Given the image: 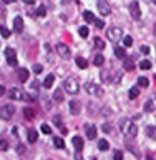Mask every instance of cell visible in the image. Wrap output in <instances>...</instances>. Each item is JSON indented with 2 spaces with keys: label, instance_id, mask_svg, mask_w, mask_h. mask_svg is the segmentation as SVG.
<instances>
[{
  "label": "cell",
  "instance_id": "6da1fadb",
  "mask_svg": "<svg viewBox=\"0 0 156 160\" xmlns=\"http://www.w3.org/2000/svg\"><path fill=\"white\" fill-rule=\"evenodd\" d=\"M65 92L67 93H78V89H80V85H78V78H75V77H70V78H67L65 80Z\"/></svg>",
  "mask_w": 156,
  "mask_h": 160
},
{
  "label": "cell",
  "instance_id": "7a4b0ae2",
  "mask_svg": "<svg viewBox=\"0 0 156 160\" xmlns=\"http://www.w3.org/2000/svg\"><path fill=\"white\" fill-rule=\"evenodd\" d=\"M14 114H15V107L12 103H4V105L0 107V117L4 118V120H10Z\"/></svg>",
  "mask_w": 156,
  "mask_h": 160
},
{
  "label": "cell",
  "instance_id": "3957f363",
  "mask_svg": "<svg viewBox=\"0 0 156 160\" xmlns=\"http://www.w3.org/2000/svg\"><path fill=\"white\" fill-rule=\"evenodd\" d=\"M106 37L111 42H118V40L123 37V30H121V27H110V29L106 30Z\"/></svg>",
  "mask_w": 156,
  "mask_h": 160
},
{
  "label": "cell",
  "instance_id": "277c9868",
  "mask_svg": "<svg viewBox=\"0 0 156 160\" xmlns=\"http://www.w3.org/2000/svg\"><path fill=\"white\" fill-rule=\"evenodd\" d=\"M55 49H57V53L58 55H60L62 58H63V60H68V58L71 57V53H70V49H68V45H65V43H57V47H55Z\"/></svg>",
  "mask_w": 156,
  "mask_h": 160
},
{
  "label": "cell",
  "instance_id": "5b68a950",
  "mask_svg": "<svg viewBox=\"0 0 156 160\" xmlns=\"http://www.w3.org/2000/svg\"><path fill=\"white\" fill-rule=\"evenodd\" d=\"M5 58H7V62H8V65L10 67H17V53H15V50L14 49H10V47H7L5 49Z\"/></svg>",
  "mask_w": 156,
  "mask_h": 160
},
{
  "label": "cell",
  "instance_id": "8992f818",
  "mask_svg": "<svg viewBox=\"0 0 156 160\" xmlns=\"http://www.w3.org/2000/svg\"><path fill=\"white\" fill-rule=\"evenodd\" d=\"M128 8H130V14H131V17L135 18V20H140L141 18V10H140V4L138 2H130V5H128Z\"/></svg>",
  "mask_w": 156,
  "mask_h": 160
},
{
  "label": "cell",
  "instance_id": "52a82bcc",
  "mask_svg": "<svg viewBox=\"0 0 156 160\" xmlns=\"http://www.w3.org/2000/svg\"><path fill=\"white\" fill-rule=\"evenodd\" d=\"M7 95L10 97L12 100H25V92L20 90V89H17V87H12V89L8 90Z\"/></svg>",
  "mask_w": 156,
  "mask_h": 160
},
{
  "label": "cell",
  "instance_id": "ba28073f",
  "mask_svg": "<svg viewBox=\"0 0 156 160\" xmlns=\"http://www.w3.org/2000/svg\"><path fill=\"white\" fill-rule=\"evenodd\" d=\"M85 90H86L88 93H93V95H98V97L103 95V90L100 89L96 83H93V82H86V83H85Z\"/></svg>",
  "mask_w": 156,
  "mask_h": 160
},
{
  "label": "cell",
  "instance_id": "9c48e42d",
  "mask_svg": "<svg viewBox=\"0 0 156 160\" xmlns=\"http://www.w3.org/2000/svg\"><path fill=\"white\" fill-rule=\"evenodd\" d=\"M96 7H98V12L101 14V17H106V15H110L111 14V8H110V5L105 2V0H100L98 4H96Z\"/></svg>",
  "mask_w": 156,
  "mask_h": 160
},
{
  "label": "cell",
  "instance_id": "30bf717a",
  "mask_svg": "<svg viewBox=\"0 0 156 160\" xmlns=\"http://www.w3.org/2000/svg\"><path fill=\"white\" fill-rule=\"evenodd\" d=\"M85 133H86V137H88L90 140L96 139V127L93 124H86L85 125Z\"/></svg>",
  "mask_w": 156,
  "mask_h": 160
},
{
  "label": "cell",
  "instance_id": "8fae6325",
  "mask_svg": "<svg viewBox=\"0 0 156 160\" xmlns=\"http://www.w3.org/2000/svg\"><path fill=\"white\" fill-rule=\"evenodd\" d=\"M80 110H82V108H80V102H78V100H70V114L71 115H78L80 114Z\"/></svg>",
  "mask_w": 156,
  "mask_h": 160
},
{
  "label": "cell",
  "instance_id": "7c38bea8",
  "mask_svg": "<svg viewBox=\"0 0 156 160\" xmlns=\"http://www.w3.org/2000/svg\"><path fill=\"white\" fill-rule=\"evenodd\" d=\"M14 27H15V32H17V33L23 32V18H22V17H15L14 18Z\"/></svg>",
  "mask_w": 156,
  "mask_h": 160
},
{
  "label": "cell",
  "instance_id": "4fadbf2b",
  "mask_svg": "<svg viewBox=\"0 0 156 160\" xmlns=\"http://www.w3.org/2000/svg\"><path fill=\"white\" fill-rule=\"evenodd\" d=\"M17 77H18V80L20 82H27L28 80V70L27 68H17Z\"/></svg>",
  "mask_w": 156,
  "mask_h": 160
},
{
  "label": "cell",
  "instance_id": "5bb4252c",
  "mask_svg": "<svg viewBox=\"0 0 156 160\" xmlns=\"http://www.w3.org/2000/svg\"><path fill=\"white\" fill-rule=\"evenodd\" d=\"M23 115H25L27 120H33L35 115H37V112L33 110V107H25V108H23Z\"/></svg>",
  "mask_w": 156,
  "mask_h": 160
},
{
  "label": "cell",
  "instance_id": "9a60e30c",
  "mask_svg": "<svg viewBox=\"0 0 156 160\" xmlns=\"http://www.w3.org/2000/svg\"><path fill=\"white\" fill-rule=\"evenodd\" d=\"M93 43H95V47H96L98 50H101V52L105 50V47H106V43L103 42L101 37H95V39H93Z\"/></svg>",
  "mask_w": 156,
  "mask_h": 160
},
{
  "label": "cell",
  "instance_id": "2e32d148",
  "mask_svg": "<svg viewBox=\"0 0 156 160\" xmlns=\"http://www.w3.org/2000/svg\"><path fill=\"white\" fill-rule=\"evenodd\" d=\"M126 132H128V135H130V137L135 139V137L138 135V127H136L135 124H130V125H128V128H126Z\"/></svg>",
  "mask_w": 156,
  "mask_h": 160
},
{
  "label": "cell",
  "instance_id": "e0dca14e",
  "mask_svg": "<svg viewBox=\"0 0 156 160\" xmlns=\"http://www.w3.org/2000/svg\"><path fill=\"white\" fill-rule=\"evenodd\" d=\"M145 132H146V135H148L149 139L156 140V127H153V125H148V127L145 128Z\"/></svg>",
  "mask_w": 156,
  "mask_h": 160
},
{
  "label": "cell",
  "instance_id": "ac0fdd59",
  "mask_svg": "<svg viewBox=\"0 0 156 160\" xmlns=\"http://www.w3.org/2000/svg\"><path fill=\"white\" fill-rule=\"evenodd\" d=\"M53 82H55V75H46V78L45 80H43V87H45V89H50V87L53 85Z\"/></svg>",
  "mask_w": 156,
  "mask_h": 160
},
{
  "label": "cell",
  "instance_id": "d6986e66",
  "mask_svg": "<svg viewBox=\"0 0 156 160\" xmlns=\"http://www.w3.org/2000/svg\"><path fill=\"white\" fill-rule=\"evenodd\" d=\"M71 142H73V145H75V149L76 150H82L83 149V139L82 137H73V139H71Z\"/></svg>",
  "mask_w": 156,
  "mask_h": 160
},
{
  "label": "cell",
  "instance_id": "ffe728a7",
  "mask_svg": "<svg viewBox=\"0 0 156 160\" xmlns=\"http://www.w3.org/2000/svg\"><path fill=\"white\" fill-rule=\"evenodd\" d=\"M53 102H57V103H62L63 102V92H62L60 89H57L53 92Z\"/></svg>",
  "mask_w": 156,
  "mask_h": 160
},
{
  "label": "cell",
  "instance_id": "44dd1931",
  "mask_svg": "<svg viewBox=\"0 0 156 160\" xmlns=\"http://www.w3.org/2000/svg\"><path fill=\"white\" fill-rule=\"evenodd\" d=\"M115 55H116L118 58H123V60H126V52H124L123 47H116V49H115Z\"/></svg>",
  "mask_w": 156,
  "mask_h": 160
},
{
  "label": "cell",
  "instance_id": "7402d4cb",
  "mask_svg": "<svg viewBox=\"0 0 156 160\" xmlns=\"http://www.w3.org/2000/svg\"><path fill=\"white\" fill-rule=\"evenodd\" d=\"M93 64L98 65V67H101V65L105 64V57H103V53H96L95 58H93Z\"/></svg>",
  "mask_w": 156,
  "mask_h": 160
},
{
  "label": "cell",
  "instance_id": "603a6c76",
  "mask_svg": "<svg viewBox=\"0 0 156 160\" xmlns=\"http://www.w3.org/2000/svg\"><path fill=\"white\" fill-rule=\"evenodd\" d=\"M98 149L101 150V152H106V150L110 149V143H108V140H105V139L98 140Z\"/></svg>",
  "mask_w": 156,
  "mask_h": 160
},
{
  "label": "cell",
  "instance_id": "cb8c5ba5",
  "mask_svg": "<svg viewBox=\"0 0 156 160\" xmlns=\"http://www.w3.org/2000/svg\"><path fill=\"white\" fill-rule=\"evenodd\" d=\"M75 62H76V65L80 68H86V67H88V60L83 58V57H76V58H75Z\"/></svg>",
  "mask_w": 156,
  "mask_h": 160
},
{
  "label": "cell",
  "instance_id": "d4e9b609",
  "mask_svg": "<svg viewBox=\"0 0 156 160\" xmlns=\"http://www.w3.org/2000/svg\"><path fill=\"white\" fill-rule=\"evenodd\" d=\"M138 95H140V87H131V89H130V92H128V97H130L131 100H135Z\"/></svg>",
  "mask_w": 156,
  "mask_h": 160
},
{
  "label": "cell",
  "instance_id": "484cf974",
  "mask_svg": "<svg viewBox=\"0 0 156 160\" xmlns=\"http://www.w3.org/2000/svg\"><path fill=\"white\" fill-rule=\"evenodd\" d=\"M27 137H28V142H30V143H35L38 133H37V130H33V128H32V130H28V135H27Z\"/></svg>",
  "mask_w": 156,
  "mask_h": 160
},
{
  "label": "cell",
  "instance_id": "4316f807",
  "mask_svg": "<svg viewBox=\"0 0 156 160\" xmlns=\"http://www.w3.org/2000/svg\"><path fill=\"white\" fill-rule=\"evenodd\" d=\"M101 130H103V132H106V133H111V135H113V125H111L110 122H105V124L101 125Z\"/></svg>",
  "mask_w": 156,
  "mask_h": 160
},
{
  "label": "cell",
  "instance_id": "83f0119b",
  "mask_svg": "<svg viewBox=\"0 0 156 160\" xmlns=\"http://www.w3.org/2000/svg\"><path fill=\"white\" fill-rule=\"evenodd\" d=\"M53 145L57 147V149H63L65 147V142L62 137H53Z\"/></svg>",
  "mask_w": 156,
  "mask_h": 160
},
{
  "label": "cell",
  "instance_id": "f1b7e54d",
  "mask_svg": "<svg viewBox=\"0 0 156 160\" xmlns=\"http://www.w3.org/2000/svg\"><path fill=\"white\" fill-rule=\"evenodd\" d=\"M83 17H85V20H86V22H90V24H92V22H93V24H95V15H93L90 10L83 12Z\"/></svg>",
  "mask_w": 156,
  "mask_h": 160
},
{
  "label": "cell",
  "instance_id": "f546056e",
  "mask_svg": "<svg viewBox=\"0 0 156 160\" xmlns=\"http://www.w3.org/2000/svg\"><path fill=\"white\" fill-rule=\"evenodd\" d=\"M149 85V80L146 77H140L138 78V87H143V89H146V87Z\"/></svg>",
  "mask_w": 156,
  "mask_h": 160
},
{
  "label": "cell",
  "instance_id": "4dcf8cb0",
  "mask_svg": "<svg viewBox=\"0 0 156 160\" xmlns=\"http://www.w3.org/2000/svg\"><path fill=\"white\" fill-rule=\"evenodd\" d=\"M153 110H154V103H153V100H146L145 112H153Z\"/></svg>",
  "mask_w": 156,
  "mask_h": 160
},
{
  "label": "cell",
  "instance_id": "1f68e13d",
  "mask_svg": "<svg viewBox=\"0 0 156 160\" xmlns=\"http://www.w3.org/2000/svg\"><path fill=\"white\" fill-rule=\"evenodd\" d=\"M123 67H124V70H126V72H131L133 68H135V64H133L131 60H124Z\"/></svg>",
  "mask_w": 156,
  "mask_h": 160
},
{
  "label": "cell",
  "instance_id": "d6a6232c",
  "mask_svg": "<svg viewBox=\"0 0 156 160\" xmlns=\"http://www.w3.org/2000/svg\"><path fill=\"white\" fill-rule=\"evenodd\" d=\"M140 68H143V70H149V68H151V62L149 60H141L140 62Z\"/></svg>",
  "mask_w": 156,
  "mask_h": 160
},
{
  "label": "cell",
  "instance_id": "836d02e7",
  "mask_svg": "<svg viewBox=\"0 0 156 160\" xmlns=\"http://www.w3.org/2000/svg\"><path fill=\"white\" fill-rule=\"evenodd\" d=\"M100 77H101L103 82H110V72H108V70H101Z\"/></svg>",
  "mask_w": 156,
  "mask_h": 160
},
{
  "label": "cell",
  "instance_id": "e575fe53",
  "mask_svg": "<svg viewBox=\"0 0 156 160\" xmlns=\"http://www.w3.org/2000/svg\"><path fill=\"white\" fill-rule=\"evenodd\" d=\"M40 130H42L43 133H46V135H50V133H52V128H50V125H46V124H42Z\"/></svg>",
  "mask_w": 156,
  "mask_h": 160
},
{
  "label": "cell",
  "instance_id": "d590c367",
  "mask_svg": "<svg viewBox=\"0 0 156 160\" xmlns=\"http://www.w3.org/2000/svg\"><path fill=\"white\" fill-rule=\"evenodd\" d=\"M45 14H46L45 5H38V8H37V15H38V17H43Z\"/></svg>",
  "mask_w": 156,
  "mask_h": 160
},
{
  "label": "cell",
  "instance_id": "8d00e7d4",
  "mask_svg": "<svg viewBox=\"0 0 156 160\" xmlns=\"http://www.w3.org/2000/svg\"><path fill=\"white\" fill-rule=\"evenodd\" d=\"M123 45H124V47H131V45H133V39H131L130 35H126V37L123 39Z\"/></svg>",
  "mask_w": 156,
  "mask_h": 160
},
{
  "label": "cell",
  "instance_id": "74e56055",
  "mask_svg": "<svg viewBox=\"0 0 156 160\" xmlns=\"http://www.w3.org/2000/svg\"><path fill=\"white\" fill-rule=\"evenodd\" d=\"M78 33H80L83 39H85V37H88V27H80V29H78Z\"/></svg>",
  "mask_w": 156,
  "mask_h": 160
},
{
  "label": "cell",
  "instance_id": "f35d334b",
  "mask_svg": "<svg viewBox=\"0 0 156 160\" xmlns=\"http://www.w3.org/2000/svg\"><path fill=\"white\" fill-rule=\"evenodd\" d=\"M53 124L57 125V127L63 128V124H62V117H60V115H55V117H53Z\"/></svg>",
  "mask_w": 156,
  "mask_h": 160
},
{
  "label": "cell",
  "instance_id": "ab89813d",
  "mask_svg": "<svg viewBox=\"0 0 156 160\" xmlns=\"http://www.w3.org/2000/svg\"><path fill=\"white\" fill-rule=\"evenodd\" d=\"M0 33H2L4 39H8V37H10V30H8L7 27H2V29H0Z\"/></svg>",
  "mask_w": 156,
  "mask_h": 160
},
{
  "label": "cell",
  "instance_id": "60d3db41",
  "mask_svg": "<svg viewBox=\"0 0 156 160\" xmlns=\"http://www.w3.org/2000/svg\"><path fill=\"white\" fill-rule=\"evenodd\" d=\"M32 70H33V74H37V75H38V74H42L43 67H42V65H40V64H35V65H33V67H32Z\"/></svg>",
  "mask_w": 156,
  "mask_h": 160
},
{
  "label": "cell",
  "instance_id": "b9f144b4",
  "mask_svg": "<svg viewBox=\"0 0 156 160\" xmlns=\"http://www.w3.org/2000/svg\"><path fill=\"white\" fill-rule=\"evenodd\" d=\"M113 157H115V160H123V152L121 150H115Z\"/></svg>",
  "mask_w": 156,
  "mask_h": 160
},
{
  "label": "cell",
  "instance_id": "7bdbcfd3",
  "mask_svg": "<svg viewBox=\"0 0 156 160\" xmlns=\"http://www.w3.org/2000/svg\"><path fill=\"white\" fill-rule=\"evenodd\" d=\"M140 52H141L143 55H148V53H149V47L148 45H141V47H140Z\"/></svg>",
  "mask_w": 156,
  "mask_h": 160
},
{
  "label": "cell",
  "instance_id": "ee69618b",
  "mask_svg": "<svg viewBox=\"0 0 156 160\" xmlns=\"http://www.w3.org/2000/svg\"><path fill=\"white\" fill-rule=\"evenodd\" d=\"M95 25L98 29H103V27H105V22H103L101 18H95Z\"/></svg>",
  "mask_w": 156,
  "mask_h": 160
},
{
  "label": "cell",
  "instance_id": "f6af8a7d",
  "mask_svg": "<svg viewBox=\"0 0 156 160\" xmlns=\"http://www.w3.org/2000/svg\"><path fill=\"white\" fill-rule=\"evenodd\" d=\"M121 77H123V74H121V72H118V74L115 75V78H113V80H115L116 83H120V82H121Z\"/></svg>",
  "mask_w": 156,
  "mask_h": 160
},
{
  "label": "cell",
  "instance_id": "bcb514c9",
  "mask_svg": "<svg viewBox=\"0 0 156 160\" xmlns=\"http://www.w3.org/2000/svg\"><path fill=\"white\" fill-rule=\"evenodd\" d=\"M30 87H32L33 90H38L40 89V82H38V80H37V82H32V83H30Z\"/></svg>",
  "mask_w": 156,
  "mask_h": 160
},
{
  "label": "cell",
  "instance_id": "7dc6e473",
  "mask_svg": "<svg viewBox=\"0 0 156 160\" xmlns=\"http://www.w3.org/2000/svg\"><path fill=\"white\" fill-rule=\"evenodd\" d=\"M75 160H83V157H82V150H76V152H75Z\"/></svg>",
  "mask_w": 156,
  "mask_h": 160
},
{
  "label": "cell",
  "instance_id": "c3c4849f",
  "mask_svg": "<svg viewBox=\"0 0 156 160\" xmlns=\"http://www.w3.org/2000/svg\"><path fill=\"white\" fill-rule=\"evenodd\" d=\"M23 152H25V145L18 143V145H17V153H23Z\"/></svg>",
  "mask_w": 156,
  "mask_h": 160
},
{
  "label": "cell",
  "instance_id": "681fc988",
  "mask_svg": "<svg viewBox=\"0 0 156 160\" xmlns=\"http://www.w3.org/2000/svg\"><path fill=\"white\" fill-rule=\"evenodd\" d=\"M0 145H2V150H4V152H5V150H8V142H7V140H2Z\"/></svg>",
  "mask_w": 156,
  "mask_h": 160
},
{
  "label": "cell",
  "instance_id": "f907efd6",
  "mask_svg": "<svg viewBox=\"0 0 156 160\" xmlns=\"http://www.w3.org/2000/svg\"><path fill=\"white\" fill-rule=\"evenodd\" d=\"M154 35H156V24H154Z\"/></svg>",
  "mask_w": 156,
  "mask_h": 160
},
{
  "label": "cell",
  "instance_id": "816d5d0a",
  "mask_svg": "<svg viewBox=\"0 0 156 160\" xmlns=\"http://www.w3.org/2000/svg\"><path fill=\"white\" fill-rule=\"evenodd\" d=\"M92 160H96V158H92Z\"/></svg>",
  "mask_w": 156,
  "mask_h": 160
},
{
  "label": "cell",
  "instance_id": "f5cc1de1",
  "mask_svg": "<svg viewBox=\"0 0 156 160\" xmlns=\"http://www.w3.org/2000/svg\"><path fill=\"white\" fill-rule=\"evenodd\" d=\"M154 4H156V0H154Z\"/></svg>",
  "mask_w": 156,
  "mask_h": 160
},
{
  "label": "cell",
  "instance_id": "db71d44e",
  "mask_svg": "<svg viewBox=\"0 0 156 160\" xmlns=\"http://www.w3.org/2000/svg\"><path fill=\"white\" fill-rule=\"evenodd\" d=\"M48 160H50V158H48Z\"/></svg>",
  "mask_w": 156,
  "mask_h": 160
}]
</instances>
